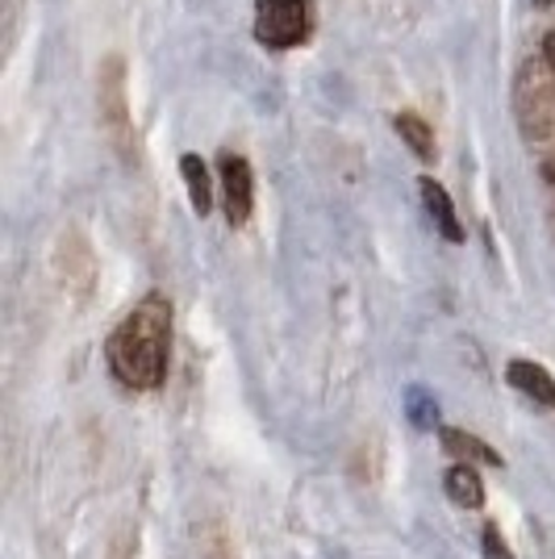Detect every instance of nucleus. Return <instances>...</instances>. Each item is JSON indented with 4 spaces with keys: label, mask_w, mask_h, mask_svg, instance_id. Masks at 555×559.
<instances>
[{
    "label": "nucleus",
    "mask_w": 555,
    "mask_h": 559,
    "mask_svg": "<svg viewBox=\"0 0 555 559\" xmlns=\"http://www.w3.org/2000/svg\"><path fill=\"white\" fill-rule=\"evenodd\" d=\"M547 68L555 71V34H547Z\"/></svg>",
    "instance_id": "nucleus-14"
},
{
    "label": "nucleus",
    "mask_w": 555,
    "mask_h": 559,
    "mask_svg": "<svg viewBox=\"0 0 555 559\" xmlns=\"http://www.w3.org/2000/svg\"><path fill=\"white\" fill-rule=\"evenodd\" d=\"M439 439H442V451H447V455H456V464L501 467V455H497V451H493L485 439L468 435V430H456V426H439Z\"/></svg>",
    "instance_id": "nucleus-8"
},
{
    "label": "nucleus",
    "mask_w": 555,
    "mask_h": 559,
    "mask_svg": "<svg viewBox=\"0 0 555 559\" xmlns=\"http://www.w3.org/2000/svg\"><path fill=\"white\" fill-rule=\"evenodd\" d=\"M105 364L117 384L134 393H155L167 380L172 364V305L167 297L151 293L142 297L109 334L105 343Z\"/></svg>",
    "instance_id": "nucleus-1"
},
{
    "label": "nucleus",
    "mask_w": 555,
    "mask_h": 559,
    "mask_svg": "<svg viewBox=\"0 0 555 559\" xmlns=\"http://www.w3.org/2000/svg\"><path fill=\"white\" fill-rule=\"evenodd\" d=\"M222 201H226V222H231L234 230L251 222L255 176L243 155H222Z\"/></svg>",
    "instance_id": "nucleus-5"
},
{
    "label": "nucleus",
    "mask_w": 555,
    "mask_h": 559,
    "mask_svg": "<svg viewBox=\"0 0 555 559\" xmlns=\"http://www.w3.org/2000/svg\"><path fill=\"white\" fill-rule=\"evenodd\" d=\"M180 171H185V188H188V201H192V210L205 217L209 205H213V185H209V167L201 155H185L180 159Z\"/></svg>",
    "instance_id": "nucleus-10"
},
{
    "label": "nucleus",
    "mask_w": 555,
    "mask_h": 559,
    "mask_svg": "<svg viewBox=\"0 0 555 559\" xmlns=\"http://www.w3.org/2000/svg\"><path fill=\"white\" fill-rule=\"evenodd\" d=\"M393 130L401 134V142L414 151L417 159H426V164L435 159V134H430V126H426V121H422L417 114H397L393 117Z\"/></svg>",
    "instance_id": "nucleus-11"
},
{
    "label": "nucleus",
    "mask_w": 555,
    "mask_h": 559,
    "mask_svg": "<svg viewBox=\"0 0 555 559\" xmlns=\"http://www.w3.org/2000/svg\"><path fill=\"white\" fill-rule=\"evenodd\" d=\"M534 4H539V9H547V4H555V0H534Z\"/></svg>",
    "instance_id": "nucleus-15"
},
{
    "label": "nucleus",
    "mask_w": 555,
    "mask_h": 559,
    "mask_svg": "<svg viewBox=\"0 0 555 559\" xmlns=\"http://www.w3.org/2000/svg\"><path fill=\"white\" fill-rule=\"evenodd\" d=\"M417 192H422V205L430 213L435 230H439L447 242H463V226H460V217H456V205H451L447 188H442L435 176H422V180H417Z\"/></svg>",
    "instance_id": "nucleus-6"
},
{
    "label": "nucleus",
    "mask_w": 555,
    "mask_h": 559,
    "mask_svg": "<svg viewBox=\"0 0 555 559\" xmlns=\"http://www.w3.org/2000/svg\"><path fill=\"white\" fill-rule=\"evenodd\" d=\"M518 114L527 134H547L555 126V71L527 68L518 84Z\"/></svg>",
    "instance_id": "nucleus-4"
},
{
    "label": "nucleus",
    "mask_w": 555,
    "mask_h": 559,
    "mask_svg": "<svg viewBox=\"0 0 555 559\" xmlns=\"http://www.w3.org/2000/svg\"><path fill=\"white\" fill-rule=\"evenodd\" d=\"M305 29H309L305 0H259V9H255V38H259V47H297L305 38Z\"/></svg>",
    "instance_id": "nucleus-3"
},
{
    "label": "nucleus",
    "mask_w": 555,
    "mask_h": 559,
    "mask_svg": "<svg viewBox=\"0 0 555 559\" xmlns=\"http://www.w3.org/2000/svg\"><path fill=\"white\" fill-rule=\"evenodd\" d=\"M506 380L527 396V401L543 405V409H555V380L547 368H539V364H531V359H513V364L506 368Z\"/></svg>",
    "instance_id": "nucleus-7"
},
{
    "label": "nucleus",
    "mask_w": 555,
    "mask_h": 559,
    "mask_svg": "<svg viewBox=\"0 0 555 559\" xmlns=\"http://www.w3.org/2000/svg\"><path fill=\"white\" fill-rule=\"evenodd\" d=\"M410 414H414L417 426H439V405H435V401H426L422 389L410 393Z\"/></svg>",
    "instance_id": "nucleus-13"
},
{
    "label": "nucleus",
    "mask_w": 555,
    "mask_h": 559,
    "mask_svg": "<svg viewBox=\"0 0 555 559\" xmlns=\"http://www.w3.org/2000/svg\"><path fill=\"white\" fill-rule=\"evenodd\" d=\"M96 109H101V130L109 134L117 155L134 159L139 155V139L130 126V100H126V63L121 59H105L96 71Z\"/></svg>",
    "instance_id": "nucleus-2"
},
{
    "label": "nucleus",
    "mask_w": 555,
    "mask_h": 559,
    "mask_svg": "<svg viewBox=\"0 0 555 559\" xmlns=\"http://www.w3.org/2000/svg\"><path fill=\"white\" fill-rule=\"evenodd\" d=\"M442 489L460 510H481L485 506V480H481L476 464H451L442 476Z\"/></svg>",
    "instance_id": "nucleus-9"
},
{
    "label": "nucleus",
    "mask_w": 555,
    "mask_h": 559,
    "mask_svg": "<svg viewBox=\"0 0 555 559\" xmlns=\"http://www.w3.org/2000/svg\"><path fill=\"white\" fill-rule=\"evenodd\" d=\"M481 547H485V559H513V551H509V543L501 538V526H497V522H485Z\"/></svg>",
    "instance_id": "nucleus-12"
}]
</instances>
